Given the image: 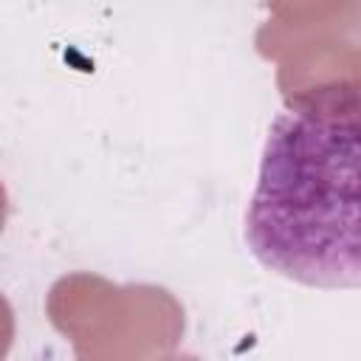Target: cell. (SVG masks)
<instances>
[{
    "label": "cell",
    "instance_id": "1",
    "mask_svg": "<svg viewBox=\"0 0 361 361\" xmlns=\"http://www.w3.org/2000/svg\"><path fill=\"white\" fill-rule=\"evenodd\" d=\"M358 85L296 96L268 130L245 243L268 271L310 288H358Z\"/></svg>",
    "mask_w": 361,
    "mask_h": 361
},
{
    "label": "cell",
    "instance_id": "2",
    "mask_svg": "<svg viewBox=\"0 0 361 361\" xmlns=\"http://www.w3.org/2000/svg\"><path fill=\"white\" fill-rule=\"evenodd\" d=\"M6 212H8V197H6V186H3V180H0V231H3V226H6Z\"/></svg>",
    "mask_w": 361,
    "mask_h": 361
}]
</instances>
